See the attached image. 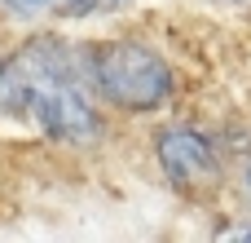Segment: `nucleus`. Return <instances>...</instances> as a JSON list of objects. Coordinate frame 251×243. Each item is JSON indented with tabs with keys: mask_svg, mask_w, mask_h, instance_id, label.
Instances as JSON below:
<instances>
[{
	"mask_svg": "<svg viewBox=\"0 0 251 243\" xmlns=\"http://www.w3.org/2000/svg\"><path fill=\"white\" fill-rule=\"evenodd\" d=\"M229 239H251V230H229Z\"/></svg>",
	"mask_w": 251,
	"mask_h": 243,
	"instance_id": "4",
	"label": "nucleus"
},
{
	"mask_svg": "<svg viewBox=\"0 0 251 243\" xmlns=\"http://www.w3.org/2000/svg\"><path fill=\"white\" fill-rule=\"evenodd\" d=\"M88 75L97 84V93L132 115L159 111L172 93H176V75L172 66L146 44V40H110L97 44L88 58Z\"/></svg>",
	"mask_w": 251,
	"mask_h": 243,
	"instance_id": "2",
	"label": "nucleus"
},
{
	"mask_svg": "<svg viewBox=\"0 0 251 243\" xmlns=\"http://www.w3.org/2000/svg\"><path fill=\"white\" fill-rule=\"evenodd\" d=\"M225 4H234V0H225ZM243 4H251V0H243Z\"/></svg>",
	"mask_w": 251,
	"mask_h": 243,
	"instance_id": "6",
	"label": "nucleus"
},
{
	"mask_svg": "<svg viewBox=\"0 0 251 243\" xmlns=\"http://www.w3.org/2000/svg\"><path fill=\"white\" fill-rule=\"evenodd\" d=\"M247 195H251V168H247Z\"/></svg>",
	"mask_w": 251,
	"mask_h": 243,
	"instance_id": "5",
	"label": "nucleus"
},
{
	"mask_svg": "<svg viewBox=\"0 0 251 243\" xmlns=\"http://www.w3.org/2000/svg\"><path fill=\"white\" fill-rule=\"evenodd\" d=\"M154 155H159V168L168 173V182L181 190H207L221 177L216 146L199 128H163L154 142Z\"/></svg>",
	"mask_w": 251,
	"mask_h": 243,
	"instance_id": "3",
	"label": "nucleus"
},
{
	"mask_svg": "<svg viewBox=\"0 0 251 243\" xmlns=\"http://www.w3.org/2000/svg\"><path fill=\"white\" fill-rule=\"evenodd\" d=\"M4 80H9L13 102L26 111V120H35L49 137H62V142L97 137L101 128L97 106L88 97L84 75L62 53V44H49V40L22 44L4 62Z\"/></svg>",
	"mask_w": 251,
	"mask_h": 243,
	"instance_id": "1",
	"label": "nucleus"
}]
</instances>
